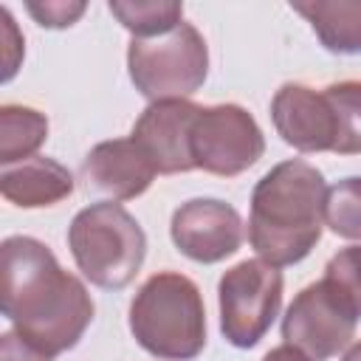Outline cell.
<instances>
[{
	"label": "cell",
	"instance_id": "obj_1",
	"mask_svg": "<svg viewBox=\"0 0 361 361\" xmlns=\"http://www.w3.org/2000/svg\"><path fill=\"white\" fill-rule=\"evenodd\" d=\"M0 307L14 333L45 355L73 350L93 322L82 279L62 271L45 243L23 234L0 245Z\"/></svg>",
	"mask_w": 361,
	"mask_h": 361
},
{
	"label": "cell",
	"instance_id": "obj_2",
	"mask_svg": "<svg viewBox=\"0 0 361 361\" xmlns=\"http://www.w3.org/2000/svg\"><path fill=\"white\" fill-rule=\"evenodd\" d=\"M324 203L327 183L313 164L302 158L276 164L251 192V248L274 268L302 262L322 237Z\"/></svg>",
	"mask_w": 361,
	"mask_h": 361
},
{
	"label": "cell",
	"instance_id": "obj_3",
	"mask_svg": "<svg viewBox=\"0 0 361 361\" xmlns=\"http://www.w3.org/2000/svg\"><path fill=\"white\" fill-rule=\"evenodd\" d=\"M130 333L155 358H197L206 347V307L197 285L175 271L152 274L130 305Z\"/></svg>",
	"mask_w": 361,
	"mask_h": 361
},
{
	"label": "cell",
	"instance_id": "obj_4",
	"mask_svg": "<svg viewBox=\"0 0 361 361\" xmlns=\"http://www.w3.org/2000/svg\"><path fill=\"white\" fill-rule=\"evenodd\" d=\"M68 248L85 279L104 290H121L144 265L147 234L121 203L102 200L71 220Z\"/></svg>",
	"mask_w": 361,
	"mask_h": 361
},
{
	"label": "cell",
	"instance_id": "obj_5",
	"mask_svg": "<svg viewBox=\"0 0 361 361\" xmlns=\"http://www.w3.org/2000/svg\"><path fill=\"white\" fill-rule=\"evenodd\" d=\"M127 71L135 90L149 102L189 99L209 73V48L192 23H180L169 34L130 39Z\"/></svg>",
	"mask_w": 361,
	"mask_h": 361
},
{
	"label": "cell",
	"instance_id": "obj_6",
	"mask_svg": "<svg viewBox=\"0 0 361 361\" xmlns=\"http://www.w3.org/2000/svg\"><path fill=\"white\" fill-rule=\"evenodd\" d=\"M220 333L248 350L271 330L282 305V274L262 259H243L220 276Z\"/></svg>",
	"mask_w": 361,
	"mask_h": 361
},
{
	"label": "cell",
	"instance_id": "obj_7",
	"mask_svg": "<svg viewBox=\"0 0 361 361\" xmlns=\"http://www.w3.org/2000/svg\"><path fill=\"white\" fill-rule=\"evenodd\" d=\"M265 152V135L254 116L240 104L200 107L192 124V161L195 169L209 175L234 178L251 169Z\"/></svg>",
	"mask_w": 361,
	"mask_h": 361
},
{
	"label": "cell",
	"instance_id": "obj_8",
	"mask_svg": "<svg viewBox=\"0 0 361 361\" xmlns=\"http://www.w3.org/2000/svg\"><path fill=\"white\" fill-rule=\"evenodd\" d=\"M358 316L319 279L302 288L285 310L282 338L310 361L338 355L355 336Z\"/></svg>",
	"mask_w": 361,
	"mask_h": 361
},
{
	"label": "cell",
	"instance_id": "obj_9",
	"mask_svg": "<svg viewBox=\"0 0 361 361\" xmlns=\"http://www.w3.org/2000/svg\"><path fill=\"white\" fill-rule=\"evenodd\" d=\"M169 234L183 257L212 265L237 254L243 245V220L231 203L195 197L175 209Z\"/></svg>",
	"mask_w": 361,
	"mask_h": 361
},
{
	"label": "cell",
	"instance_id": "obj_10",
	"mask_svg": "<svg viewBox=\"0 0 361 361\" xmlns=\"http://www.w3.org/2000/svg\"><path fill=\"white\" fill-rule=\"evenodd\" d=\"M200 104L189 99L152 102L133 124L130 138L149 158L158 175H178L195 169L192 161V124Z\"/></svg>",
	"mask_w": 361,
	"mask_h": 361
},
{
	"label": "cell",
	"instance_id": "obj_11",
	"mask_svg": "<svg viewBox=\"0 0 361 361\" xmlns=\"http://www.w3.org/2000/svg\"><path fill=\"white\" fill-rule=\"evenodd\" d=\"M271 118L285 144L299 152H333L336 121L324 90L288 82L274 93Z\"/></svg>",
	"mask_w": 361,
	"mask_h": 361
},
{
	"label": "cell",
	"instance_id": "obj_12",
	"mask_svg": "<svg viewBox=\"0 0 361 361\" xmlns=\"http://www.w3.org/2000/svg\"><path fill=\"white\" fill-rule=\"evenodd\" d=\"M82 175L96 192H104L113 200H133L149 189L158 172L133 138H113L87 152Z\"/></svg>",
	"mask_w": 361,
	"mask_h": 361
},
{
	"label": "cell",
	"instance_id": "obj_13",
	"mask_svg": "<svg viewBox=\"0 0 361 361\" xmlns=\"http://www.w3.org/2000/svg\"><path fill=\"white\" fill-rule=\"evenodd\" d=\"M0 192L20 209H42L73 195V175L59 161L34 155L28 161L3 166Z\"/></svg>",
	"mask_w": 361,
	"mask_h": 361
},
{
	"label": "cell",
	"instance_id": "obj_14",
	"mask_svg": "<svg viewBox=\"0 0 361 361\" xmlns=\"http://www.w3.org/2000/svg\"><path fill=\"white\" fill-rule=\"evenodd\" d=\"M330 54H361V0L290 3Z\"/></svg>",
	"mask_w": 361,
	"mask_h": 361
},
{
	"label": "cell",
	"instance_id": "obj_15",
	"mask_svg": "<svg viewBox=\"0 0 361 361\" xmlns=\"http://www.w3.org/2000/svg\"><path fill=\"white\" fill-rule=\"evenodd\" d=\"M48 138V118L25 104L0 107V164L11 166L34 158Z\"/></svg>",
	"mask_w": 361,
	"mask_h": 361
},
{
	"label": "cell",
	"instance_id": "obj_16",
	"mask_svg": "<svg viewBox=\"0 0 361 361\" xmlns=\"http://www.w3.org/2000/svg\"><path fill=\"white\" fill-rule=\"evenodd\" d=\"M110 14L133 34V39H149L169 34L183 23V6L180 3H164V0H135V3H110Z\"/></svg>",
	"mask_w": 361,
	"mask_h": 361
},
{
	"label": "cell",
	"instance_id": "obj_17",
	"mask_svg": "<svg viewBox=\"0 0 361 361\" xmlns=\"http://www.w3.org/2000/svg\"><path fill=\"white\" fill-rule=\"evenodd\" d=\"M324 96L336 121L333 152L338 155H361V82L344 79L324 87Z\"/></svg>",
	"mask_w": 361,
	"mask_h": 361
},
{
	"label": "cell",
	"instance_id": "obj_18",
	"mask_svg": "<svg viewBox=\"0 0 361 361\" xmlns=\"http://www.w3.org/2000/svg\"><path fill=\"white\" fill-rule=\"evenodd\" d=\"M324 223L344 240H361V178H344L327 189Z\"/></svg>",
	"mask_w": 361,
	"mask_h": 361
},
{
	"label": "cell",
	"instance_id": "obj_19",
	"mask_svg": "<svg viewBox=\"0 0 361 361\" xmlns=\"http://www.w3.org/2000/svg\"><path fill=\"white\" fill-rule=\"evenodd\" d=\"M322 282L361 319V245H347L324 265Z\"/></svg>",
	"mask_w": 361,
	"mask_h": 361
},
{
	"label": "cell",
	"instance_id": "obj_20",
	"mask_svg": "<svg viewBox=\"0 0 361 361\" xmlns=\"http://www.w3.org/2000/svg\"><path fill=\"white\" fill-rule=\"evenodd\" d=\"M85 3H65V0H45V3H25V11L42 28H68L85 14Z\"/></svg>",
	"mask_w": 361,
	"mask_h": 361
},
{
	"label": "cell",
	"instance_id": "obj_21",
	"mask_svg": "<svg viewBox=\"0 0 361 361\" xmlns=\"http://www.w3.org/2000/svg\"><path fill=\"white\" fill-rule=\"evenodd\" d=\"M0 20H3V82H8L17 73V65L23 59V37L17 34V25L8 8H0Z\"/></svg>",
	"mask_w": 361,
	"mask_h": 361
},
{
	"label": "cell",
	"instance_id": "obj_22",
	"mask_svg": "<svg viewBox=\"0 0 361 361\" xmlns=\"http://www.w3.org/2000/svg\"><path fill=\"white\" fill-rule=\"evenodd\" d=\"M0 361H51V355L39 353L25 338H20L14 330H8L0 338Z\"/></svg>",
	"mask_w": 361,
	"mask_h": 361
},
{
	"label": "cell",
	"instance_id": "obj_23",
	"mask_svg": "<svg viewBox=\"0 0 361 361\" xmlns=\"http://www.w3.org/2000/svg\"><path fill=\"white\" fill-rule=\"evenodd\" d=\"M262 361H310V358H307L305 353H299L296 347H290V344H282V347H274V350H268Z\"/></svg>",
	"mask_w": 361,
	"mask_h": 361
},
{
	"label": "cell",
	"instance_id": "obj_24",
	"mask_svg": "<svg viewBox=\"0 0 361 361\" xmlns=\"http://www.w3.org/2000/svg\"><path fill=\"white\" fill-rule=\"evenodd\" d=\"M341 361H361V341H355L347 353H344V358Z\"/></svg>",
	"mask_w": 361,
	"mask_h": 361
}]
</instances>
